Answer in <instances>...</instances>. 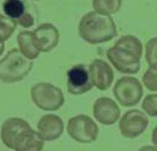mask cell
<instances>
[{
	"label": "cell",
	"mask_w": 157,
	"mask_h": 151,
	"mask_svg": "<svg viewBox=\"0 0 157 151\" xmlns=\"http://www.w3.org/2000/svg\"><path fill=\"white\" fill-rule=\"evenodd\" d=\"M4 145L13 151H43L45 141L38 131L33 130L23 118H7L0 129Z\"/></svg>",
	"instance_id": "cell-1"
},
{
	"label": "cell",
	"mask_w": 157,
	"mask_h": 151,
	"mask_svg": "<svg viewBox=\"0 0 157 151\" xmlns=\"http://www.w3.org/2000/svg\"><path fill=\"white\" fill-rule=\"evenodd\" d=\"M142 55V41L131 34L121 37L106 52V57L112 66L124 74H136L140 72Z\"/></svg>",
	"instance_id": "cell-2"
},
{
	"label": "cell",
	"mask_w": 157,
	"mask_h": 151,
	"mask_svg": "<svg viewBox=\"0 0 157 151\" xmlns=\"http://www.w3.org/2000/svg\"><path fill=\"white\" fill-rule=\"evenodd\" d=\"M79 37L87 44L98 45L117 37V26L111 16L101 14L96 11L82 17L78 25Z\"/></svg>",
	"instance_id": "cell-3"
},
{
	"label": "cell",
	"mask_w": 157,
	"mask_h": 151,
	"mask_svg": "<svg viewBox=\"0 0 157 151\" xmlns=\"http://www.w3.org/2000/svg\"><path fill=\"white\" fill-rule=\"evenodd\" d=\"M33 67V62L27 59L18 48H12L0 60V81L13 84L25 79Z\"/></svg>",
	"instance_id": "cell-4"
},
{
	"label": "cell",
	"mask_w": 157,
	"mask_h": 151,
	"mask_svg": "<svg viewBox=\"0 0 157 151\" xmlns=\"http://www.w3.org/2000/svg\"><path fill=\"white\" fill-rule=\"evenodd\" d=\"M31 98L36 106L44 111H57L65 102L63 91L46 81H40L32 86Z\"/></svg>",
	"instance_id": "cell-5"
},
{
	"label": "cell",
	"mask_w": 157,
	"mask_h": 151,
	"mask_svg": "<svg viewBox=\"0 0 157 151\" xmlns=\"http://www.w3.org/2000/svg\"><path fill=\"white\" fill-rule=\"evenodd\" d=\"M66 131L73 141L82 144L94 142L99 134L97 123L87 115H78L70 118L66 125Z\"/></svg>",
	"instance_id": "cell-6"
},
{
	"label": "cell",
	"mask_w": 157,
	"mask_h": 151,
	"mask_svg": "<svg viewBox=\"0 0 157 151\" xmlns=\"http://www.w3.org/2000/svg\"><path fill=\"white\" fill-rule=\"evenodd\" d=\"M112 91L116 100L125 108L137 105L143 97V85L137 78L131 76L119 78Z\"/></svg>",
	"instance_id": "cell-7"
},
{
	"label": "cell",
	"mask_w": 157,
	"mask_h": 151,
	"mask_svg": "<svg viewBox=\"0 0 157 151\" xmlns=\"http://www.w3.org/2000/svg\"><path fill=\"white\" fill-rule=\"evenodd\" d=\"M149 125V118L145 112L131 109L119 119V131L125 138H136L141 136Z\"/></svg>",
	"instance_id": "cell-8"
},
{
	"label": "cell",
	"mask_w": 157,
	"mask_h": 151,
	"mask_svg": "<svg viewBox=\"0 0 157 151\" xmlns=\"http://www.w3.org/2000/svg\"><path fill=\"white\" fill-rule=\"evenodd\" d=\"M66 86H67L69 93L71 95L80 96L89 92L94 88L89 66L84 64H78V65L72 66L67 71Z\"/></svg>",
	"instance_id": "cell-9"
},
{
	"label": "cell",
	"mask_w": 157,
	"mask_h": 151,
	"mask_svg": "<svg viewBox=\"0 0 157 151\" xmlns=\"http://www.w3.org/2000/svg\"><path fill=\"white\" fill-rule=\"evenodd\" d=\"M94 118L103 125H112L121 118L118 104L109 97H99L94 103Z\"/></svg>",
	"instance_id": "cell-10"
},
{
	"label": "cell",
	"mask_w": 157,
	"mask_h": 151,
	"mask_svg": "<svg viewBox=\"0 0 157 151\" xmlns=\"http://www.w3.org/2000/svg\"><path fill=\"white\" fill-rule=\"evenodd\" d=\"M89 71L94 88L101 91H105L112 85V81L115 78L113 70L105 60L94 59L89 65Z\"/></svg>",
	"instance_id": "cell-11"
},
{
	"label": "cell",
	"mask_w": 157,
	"mask_h": 151,
	"mask_svg": "<svg viewBox=\"0 0 157 151\" xmlns=\"http://www.w3.org/2000/svg\"><path fill=\"white\" fill-rule=\"evenodd\" d=\"M37 130L45 142H52L62 137L64 132V122L59 116L47 113L39 119Z\"/></svg>",
	"instance_id": "cell-12"
},
{
	"label": "cell",
	"mask_w": 157,
	"mask_h": 151,
	"mask_svg": "<svg viewBox=\"0 0 157 151\" xmlns=\"http://www.w3.org/2000/svg\"><path fill=\"white\" fill-rule=\"evenodd\" d=\"M33 32H34L40 52L47 53L58 46L60 34L58 28L53 24H50V23L41 24Z\"/></svg>",
	"instance_id": "cell-13"
},
{
	"label": "cell",
	"mask_w": 157,
	"mask_h": 151,
	"mask_svg": "<svg viewBox=\"0 0 157 151\" xmlns=\"http://www.w3.org/2000/svg\"><path fill=\"white\" fill-rule=\"evenodd\" d=\"M17 43L19 46V51L27 59L33 60L37 59L40 55V50L36 39L34 32L32 31H20L17 37Z\"/></svg>",
	"instance_id": "cell-14"
},
{
	"label": "cell",
	"mask_w": 157,
	"mask_h": 151,
	"mask_svg": "<svg viewBox=\"0 0 157 151\" xmlns=\"http://www.w3.org/2000/svg\"><path fill=\"white\" fill-rule=\"evenodd\" d=\"M122 4L123 0H92L94 11L105 16L116 14L122 8Z\"/></svg>",
	"instance_id": "cell-15"
},
{
	"label": "cell",
	"mask_w": 157,
	"mask_h": 151,
	"mask_svg": "<svg viewBox=\"0 0 157 151\" xmlns=\"http://www.w3.org/2000/svg\"><path fill=\"white\" fill-rule=\"evenodd\" d=\"M2 9H4L5 14L13 20L19 19L26 12L25 4L21 0H5L4 5H2Z\"/></svg>",
	"instance_id": "cell-16"
},
{
	"label": "cell",
	"mask_w": 157,
	"mask_h": 151,
	"mask_svg": "<svg viewBox=\"0 0 157 151\" xmlns=\"http://www.w3.org/2000/svg\"><path fill=\"white\" fill-rule=\"evenodd\" d=\"M17 21L8 18L6 14H1L0 13V41L5 43L8 40L17 28Z\"/></svg>",
	"instance_id": "cell-17"
},
{
	"label": "cell",
	"mask_w": 157,
	"mask_h": 151,
	"mask_svg": "<svg viewBox=\"0 0 157 151\" xmlns=\"http://www.w3.org/2000/svg\"><path fill=\"white\" fill-rule=\"evenodd\" d=\"M145 60L149 67L157 69V37L148 40L145 45Z\"/></svg>",
	"instance_id": "cell-18"
},
{
	"label": "cell",
	"mask_w": 157,
	"mask_h": 151,
	"mask_svg": "<svg viewBox=\"0 0 157 151\" xmlns=\"http://www.w3.org/2000/svg\"><path fill=\"white\" fill-rule=\"evenodd\" d=\"M142 83L149 91L157 92V69L149 67L142 77Z\"/></svg>",
	"instance_id": "cell-19"
},
{
	"label": "cell",
	"mask_w": 157,
	"mask_h": 151,
	"mask_svg": "<svg viewBox=\"0 0 157 151\" xmlns=\"http://www.w3.org/2000/svg\"><path fill=\"white\" fill-rule=\"evenodd\" d=\"M142 109L150 117H157V93L145 96L142 102Z\"/></svg>",
	"instance_id": "cell-20"
},
{
	"label": "cell",
	"mask_w": 157,
	"mask_h": 151,
	"mask_svg": "<svg viewBox=\"0 0 157 151\" xmlns=\"http://www.w3.org/2000/svg\"><path fill=\"white\" fill-rule=\"evenodd\" d=\"M16 21L17 24L19 25V26H21V27H24V28H30V27H32L34 25V18H33L31 13L25 12L19 19H17Z\"/></svg>",
	"instance_id": "cell-21"
},
{
	"label": "cell",
	"mask_w": 157,
	"mask_h": 151,
	"mask_svg": "<svg viewBox=\"0 0 157 151\" xmlns=\"http://www.w3.org/2000/svg\"><path fill=\"white\" fill-rule=\"evenodd\" d=\"M151 142L152 144L157 146V125L154 127V130H152V134H151Z\"/></svg>",
	"instance_id": "cell-22"
},
{
	"label": "cell",
	"mask_w": 157,
	"mask_h": 151,
	"mask_svg": "<svg viewBox=\"0 0 157 151\" xmlns=\"http://www.w3.org/2000/svg\"><path fill=\"white\" fill-rule=\"evenodd\" d=\"M138 151H157V146H155V145H144L141 149H138Z\"/></svg>",
	"instance_id": "cell-23"
},
{
	"label": "cell",
	"mask_w": 157,
	"mask_h": 151,
	"mask_svg": "<svg viewBox=\"0 0 157 151\" xmlns=\"http://www.w3.org/2000/svg\"><path fill=\"white\" fill-rule=\"evenodd\" d=\"M4 50H5V44L0 41V57H1V55L4 53Z\"/></svg>",
	"instance_id": "cell-24"
},
{
	"label": "cell",
	"mask_w": 157,
	"mask_h": 151,
	"mask_svg": "<svg viewBox=\"0 0 157 151\" xmlns=\"http://www.w3.org/2000/svg\"><path fill=\"white\" fill-rule=\"evenodd\" d=\"M34 1H40V0H34Z\"/></svg>",
	"instance_id": "cell-25"
}]
</instances>
